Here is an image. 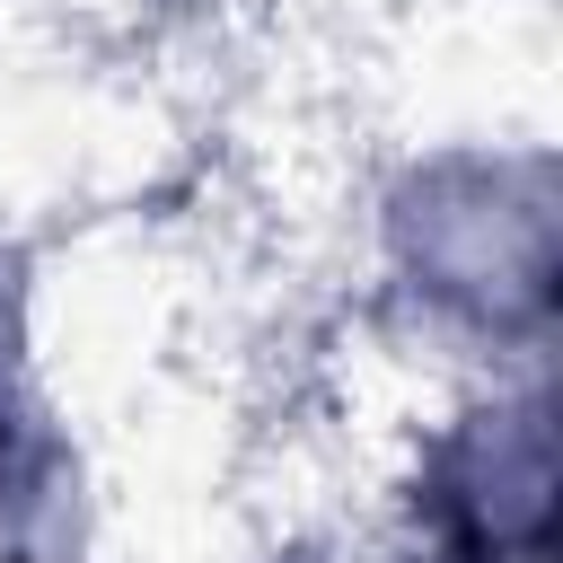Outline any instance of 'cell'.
Returning <instances> with one entry per match:
<instances>
[{
	"label": "cell",
	"instance_id": "1",
	"mask_svg": "<svg viewBox=\"0 0 563 563\" xmlns=\"http://www.w3.org/2000/svg\"><path fill=\"white\" fill-rule=\"evenodd\" d=\"M361 299L413 378L545 369L554 343V132L431 123L361 185Z\"/></svg>",
	"mask_w": 563,
	"mask_h": 563
},
{
	"label": "cell",
	"instance_id": "2",
	"mask_svg": "<svg viewBox=\"0 0 563 563\" xmlns=\"http://www.w3.org/2000/svg\"><path fill=\"white\" fill-rule=\"evenodd\" d=\"M26 369H44L35 361V264L0 229V378H26Z\"/></svg>",
	"mask_w": 563,
	"mask_h": 563
}]
</instances>
